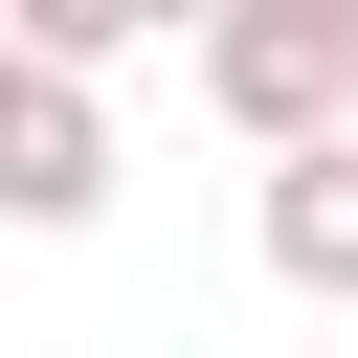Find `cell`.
<instances>
[{
  "instance_id": "3957f363",
  "label": "cell",
  "mask_w": 358,
  "mask_h": 358,
  "mask_svg": "<svg viewBox=\"0 0 358 358\" xmlns=\"http://www.w3.org/2000/svg\"><path fill=\"white\" fill-rule=\"evenodd\" d=\"M246 246H268V291H313V313H358V134H313V157H268V179H246Z\"/></svg>"
},
{
  "instance_id": "7a4b0ae2",
  "label": "cell",
  "mask_w": 358,
  "mask_h": 358,
  "mask_svg": "<svg viewBox=\"0 0 358 358\" xmlns=\"http://www.w3.org/2000/svg\"><path fill=\"white\" fill-rule=\"evenodd\" d=\"M90 201H112V112H90V90H45V67H0V224H45V246H67Z\"/></svg>"
},
{
  "instance_id": "6da1fadb",
  "label": "cell",
  "mask_w": 358,
  "mask_h": 358,
  "mask_svg": "<svg viewBox=\"0 0 358 358\" xmlns=\"http://www.w3.org/2000/svg\"><path fill=\"white\" fill-rule=\"evenodd\" d=\"M201 112H224L246 157L358 134V0H224V22H201Z\"/></svg>"
}]
</instances>
